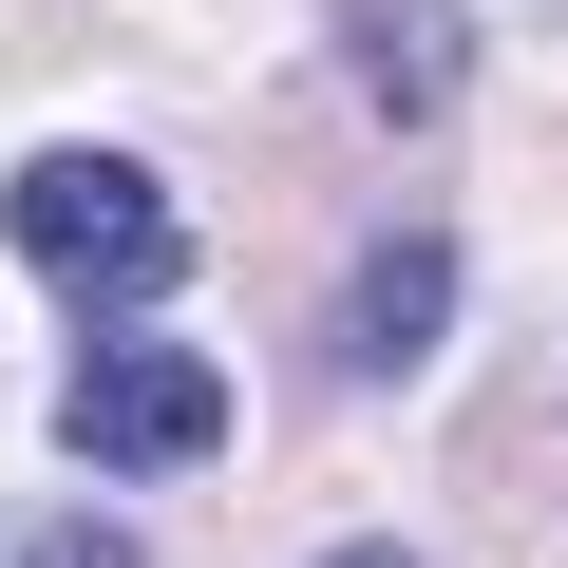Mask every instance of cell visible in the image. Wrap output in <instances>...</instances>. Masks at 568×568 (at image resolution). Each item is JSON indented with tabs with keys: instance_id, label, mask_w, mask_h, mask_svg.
I'll list each match as a JSON object with an SVG mask.
<instances>
[{
	"instance_id": "cell-4",
	"label": "cell",
	"mask_w": 568,
	"mask_h": 568,
	"mask_svg": "<svg viewBox=\"0 0 568 568\" xmlns=\"http://www.w3.org/2000/svg\"><path fill=\"white\" fill-rule=\"evenodd\" d=\"M342 58L379 114H455V0H342Z\"/></svg>"
},
{
	"instance_id": "cell-6",
	"label": "cell",
	"mask_w": 568,
	"mask_h": 568,
	"mask_svg": "<svg viewBox=\"0 0 568 568\" xmlns=\"http://www.w3.org/2000/svg\"><path fill=\"white\" fill-rule=\"evenodd\" d=\"M323 568H417V549H323Z\"/></svg>"
},
{
	"instance_id": "cell-3",
	"label": "cell",
	"mask_w": 568,
	"mask_h": 568,
	"mask_svg": "<svg viewBox=\"0 0 568 568\" xmlns=\"http://www.w3.org/2000/svg\"><path fill=\"white\" fill-rule=\"evenodd\" d=\"M436 323H455V227H379L361 284H342V361H361V379H417Z\"/></svg>"
},
{
	"instance_id": "cell-2",
	"label": "cell",
	"mask_w": 568,
	"mask_h": 568,
	"mask_svg": "<svg viewBox=\"0 0 568 568\" xmlns=\"http://www.w3.org/2000/svg\"><path fill=\"white\" fill-rule=\"evenodd\" d=\"M58 436L95 455V474H209L227 455V379L190 361V342H152V323H114L77 379H58Z\"/></svg>"
},
{
	"instance_id": "cell-1",
	"label": "cell",
	"mask_w": 568,
	"mask_h": 568,
	"mask_svg": "<svg viewBox=\"0 0 568 568\" xmlns=\"http://www.w3.org/2000/svg\"><path fill=\"white\" fill-rule=\"evenodd\" d=\"M0 246H20L39 284H77V304H152V284H190V209H171L133 152H20Z\"/></svg>"
},
{
	"instance_id": "cell-5",
	"label": "cell",
	"mask_w": 568,
	"mask_h": 568,
	"mask_svg": "<svg viewBox=\"0 0 568 568\" xmlns=\"http://www.w3.org/2000/svg\"><path fill=\"white\" fill-rule=\"evenodd\" d=\"M20 568H133V530H95V511H58V530H39Z\"/></svg>"
}]
</instances>
